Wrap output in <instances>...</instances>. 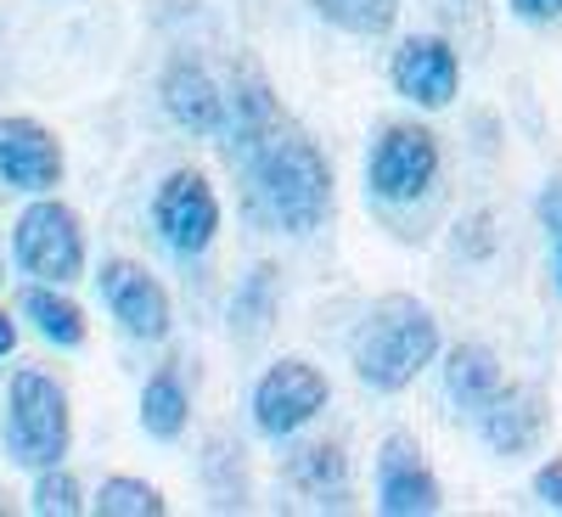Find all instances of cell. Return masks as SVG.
I'll return each mask as SVG.
<instances>
[{"instance_id": "obj_1", "label": "cell", "mask_w": 562, "mask_h": 517, "mask_svg": "<svg viewBox=\"0 0 562 517\" xmlns=\"http://www.w3.org/2000/svg\"><path fill=\"white\" fill-rule=\"evenodd\" d=\"M231 164L243 169L254 209L281 225L288 237H310L333 209V169H326L321 147L281 113L265 135H254L248 147L231 153Z\"/></svg>"}, {"instance_id": "obj_2", "label": "cell", "mask_w": 562, "mask_h": 517, "mask_svg": "<svg viewBox=\"0 0 562 517\" xmlns=\"http://www.w3.org/2000/svg\"><path fill=\"white\" fill-rule=\"evenodd\" d=\"M434 355H439V321L428 315V304H416L405 293L378 299L349 338L355 378L378 394L411 389L422 378V366H434Z\"/></svg>"}, {"instance_id": "obj_3", "label": "cell", "mask_w": 562, "mask_h": 517, "mask_svg": "<svg viewBox=\"0 0 562 517\" xmlns=\"http://www.w3.org/2000/svg\"><path fill=\"white\" fill-rule=\"evenodd\" d=\"M68 394L45 371H18L7 383V450L18 467H57L68 456Z\"/></svg>"}, {"instance_id": "obj_4", "label": "cell", "mask_w": 562, "mask_h": 517, "mask_svg": "<svg viewBox=\"0 0 562 517\" xmlns=\"http://www.w3.org/2000/svg\"><path fill=\"white\" fill-rule=\"evenodd\" d=\"M12 254H18L23 276H40V281H52V288L79 281V270H85V231H79L74 209L52 203V198L29 203L18 214V225H12Z\"/></svg>"}, {"instance_id": "obj_5", "label": "cell", "mask_w": 562, "mask_h": 517, "mask_svg": "<svg viewBox=\"0 0 562 517\" xmlns=\"http://www.w3.org/2000/svg\"><path fill=\"white\" fill-rule=\"evenodd\" d=\"M366 175H371V192H378L383 203H416L439 180V141H434V130L389 124L383 141L371 147Z\"/></svg>"}, {"instance_id": "obj_6", "label": "cell", "mask_w": 562, "mask_h": 517, "mask_svg": "<svg viewBox=\"0 0 562 517\" xmlns=\"http://www.w3.org/2000/svg\"><path fill=\"white\" fill-rule=\"evenodd\" d=\"M326 378L310 366V360H281L270 366L259 389H254V422L265 439H293L304 422H315L326 411Z\"/></svg>"}, {"instance_id": "obj_7", "label": "cell", "mask_w": 562, "mask_h": 517, "mask_svg": "<svg viewBox=\"0 0 562 517\" xmlns=\"http://www.w3.org/2000/svg\"><path fill=\"white\" fill-rule=\"evenodd\" d=\"M153 225H158V237L180 259L203 254L214 243V231H220V198H214V186L198 169H175L158 186V198H153Z\"/></svg>"}, {"instance_id": "obj_8", "label": "cell", "mask_w": 562, "mask_h": 517, "mask_svg": "<svg viewBox=\"0 0 562 517\" xmlns=\"http://www.w3.org/2000/svg\"><path fill=\"white\" fill-rule=\"evenodd\" d=\"M439 479L428 473L416 439L411 434H389L383 439V456H378V506L389 517H428L439 512Z\"/></svg>"}, {"instance_id": "obj_9", "label": "cell", "mask_w": 562, "mask_h": 517, "mask_svg": "<svg viewBox=\"0 0 562 517\" xmlns=\"http://www.w3.org/2000/svg\"><path fill=\"white\" fill-rule=\"evenodd\" d=\"M102 293H108V310L119 315V326L130 338H140V344H164L169 338V293L140 265L108 259L102 265Z\"/></svg>"}, {"instance_id": "obj_10", "label": "cell", "mask_w": 562, "mask_h": 517, "mask_svg": "<svg viewBox=\"0 0 562 517\" xmlns=\"http://www.w3.org/2000/svg\"><path fill=\"white\" fill-rule=\"evenodd\" d=\"M461 85V63L450 52V40L439 34H411L394 52V90L411 97L416 108H445Z\"/></svg>"}, {"instance_id": "obj_11", "label": "cell", "mask_w": 562, "mask_h": 517, "mask_svg": "<svg viewBox=\"0 0 562 517\" xmlns=\"http://www.w3.org/2000/svg\"><path fill=\"white\" fill-rule=\"evenodd\" d=\"M0 180L18 192H52L63 180V147L34 119H0Z\"/></svg>"}, {"instance_id": "obj_12", "label": "cell", "mask_w": 562, "mask_h": 517, "mask_svg": "<svg viewBox=\"0 0 562 517\" xmlns=\"http://www.w3.org/2000/svg\"><path fill=\"white\" fill-rule=\"evenodd\" d=\"M164 113L192 135H220L225 130V90L214 85V74L203 63L175 57L164 68Z\"/></svg>"}, {"instance_id": "obj_13", "label": "cell", "mask_w": 562, "mask_h": 517, "mask_svg": "<svg viewBox=\"0 0 562 517\" xmlns=\"http://www.w3.org/2000/svg\"><path fill=\"white\" fill-rule=\"evenodd\" d=\"M479 422H484V445H490L495 456H524V450H535L540 434H546V400H540V389H529V383H518V389L501 383V394L479 411Z\"/></svg>"}, {"instance_id": "obj_14", "label": "cell", "mask_w": 562, "mask_h": 517, "mask_svg": "<svg viewBox=\"0 0 562 517\" xmlns=\"http://www.w3.org/2000/svg\"><path fill=\"white\" fill-rule=\"evenodd\" d=\"M445 394L461 411H484L501 394V360L490 344H456L445 360Z\"/></svg>"}, {"instance_id": "obj_15", "label": "cell", "mask_w": 562, "mask_h": 517, "mask_svg": "<svg viewBox=\"0 0 562 517\" xmlns=\"http://www.w3.org/2000/svg\"><path fill=\"white\" fill-rule=\"evenodd\" d=\"M276 321V265H254L248 281L231 299V338L237 344H259Z\"/></svg>"}, {"instance_id": "obj_16", "label": "cell", "mask_w": 562, "mask_h": 517, "mask_svg": "<svg viewBox=\"0 0 562 517\" xmlns=\"http://www.w3.org/2000/svg\"><path fill=\"white\" fill-rule=\"evenodd\" d=\"M23 315L34 321V333L57 349H79L85 344V310L74 299H63L57 288H29L23 293Z\"/></svg>"}, {"instance_id": "obj_17", "label": "cell", "mask_w": 562, "mask_h": 517, "mask_svg": "<svg viewBox=\"0 0 562 517\" xmlns=\"http://www.w3.org/2000/svg\"><path fill=\"white\" fill-rule=\"evenodd\" d=\"M186 389L175 371H158V378H147V389H140V428H147L153 439H180L186 434Z\"/></svg>"}, {"instance_id": "obj_18", "label": "cell", "mask_w": 562, "mask_h": 517, "mask_svg": "<svg viewBox=\"0 0 562 517\" xmlns=\"http://www.w3.org/2000/svg\"><path fill=\"white\" fill-rule=\"evenodd\" d=\"M310 7L344 34H389L400 18V0H310Z\"/></svg>"}, {"instance_id": "obj_19", "label": "cell", "mask_w": 562, "mask_h": 517, "mask_svg": "<svg viewBox=\"0 0 562 517\" xmlns=\"http://www.w3.org/2000/svg\"><path fill=\"white\" fill-rule=\"evenodd\" d=\"M288 473H293V484L310 490V495H326V490L338 495L344 479H349V461H344L338 445H310V450H299V456L288 461Z\"/></svg>"}, {"instance_id": "obj_20", "label": "cell", "mask_w": 562, "mask_h": 517, "mask_svg": "<svg viewBox=\"0 0 562 517\" xmlns=\"http://www.w3.org/2000/svg\"><path fill=\"white\" fill-rule=\"evenodd\" d=\"M90 506H97L102 517H164V495L153 484H140V479H108Z\"/></svg>"}, {"instance_id": "obj_21", "label": "cell", "mask_w": 562, "mask_h": 517, "mask_svg": "<svg viewBox=\"0 0 562 517\" xmlns=\"http://www.w3.org/2000/svg\"><path fill=\"white\" fill-rule=\"evenodd\" d=\"M203 479L209 490L220 495V506H243V445H231V439H209V456H203Z\"/></svg>"}, {"instance_id": "obj_22", "label": "cell", "mask_w": 562, "mask_h": 517, "mask_svg": "<svg viewBox=\"0 0 562 517\" xmlns=\"http://www.w3.org/2000/svg\"><path fill=\"white\" fill-rule=\"evenodd\" d=\"M40 517H74L85 501H79V484L74 473H63V467H40V484H34V501H29Z\"/></svg>"}, {"instance_id": "obj_23", "label": "cell", "mask_w": 562, "mask_h": 517, "mask_svg": "<svg viewBox=\"0 0 562 517\" xmlns=\"http://www.w3.org/2000/svg\"><path fill=\"white\" fill-rule=\"evenodd\" d=\"M535 495H540V506L562 512V461H551V467H540V473H535Z\"/></svg>"}, {"instance_id": "obj_24", "label": "cell", "mask_w": 562, "mask_h": 517, "mask_svg": "<svg viewBox=\"0 0 562 517\" xmlns=\"http://www.w3.org/2000/svg\"><path fill=\"white\" fill-rule=\"evenodd\" d=\"M540 220H546V231H551V237H562V175L546 186V192H540Z\"/></svg>"}, {"instance_id": "obj_25", "label": "cell", "mask_w": 562, "mask_h": 517, "mask_svg": "<svg viewBox=\"0 0 562 517\" xmlns=\"http://www.w3.org/2000/svg\"><path fill=\"white\" fill-rule=\"evenodd\" d=\"M512 12L524 23H551V18H562V0H512Z\"/></svg>"}, {"instance_id": "obj_26", "label": "cell", "mask_w": 562, "mask_h": 517, "mask_svg": "<svg viewBox=\"0 0 562 517\" xmlns=\"http://www.w3.org/2000/svg\"><path fill=\"white\" fill-rule=\"evenodd\" d=\"M12 344H18V326H12V315H0V360L12 355Z\"/></svg>"}, {"instance_id": "obj_27", "label": "cell", "mask_w": 562, "mask_h": 517, "mask_svg": "<svg viewBox=\"0 0 562 517\" xmlns=\"http://www.w3.org/2000/svg\"><path fill=\"white\" fill-rule=\"evenodd\" d=\"M557 276H562V237H557Z\"/></svg>"}]
</instances>
